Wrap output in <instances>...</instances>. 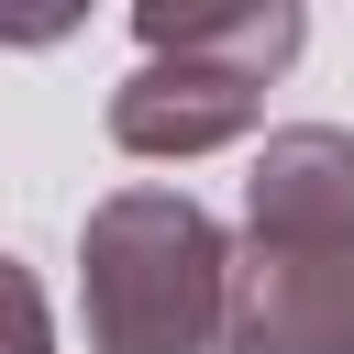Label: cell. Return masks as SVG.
<instances>
[{"instance_id":"obj_6","label":"cell","mask_w":354,"mask_h":354,"mask_svg":"<svg viewBox=\"0 0 354 354\" xmlns=\"http://www.w3.org/2000/svg\"><path fill=\"white\" fill-rule=\"evenodd\" d=\"M0 354H55V310H44L33 266H11V254H0Z\"/></svg>"},{"instance_id":"obj_1","label":"cell","mask_w":354,"mask_h":354,"mask_svg":"<svg viewBox=\"0 0 354 354\" xmlns=\"http://www.w3.org/2000/svg\"><path fill=\"white\" fill-rule=\"evenodd\" d=\"M221 221L188 188H111L77 221L88 354H210L221 343Z\"/></svg>"},{"instance_id":"obj_2","label":"cell","mask_w":354,"mask_h":354,"mask_svg":"<svg viewBox=\"0 0 354 354\" xmlns=\"http://www.w3.org/2000/svg\"><path fill=\"white\" fill-rule=\"evenodd\" d=\"M221 354H354V243L243 232L221 254Z\"/></svg>"},{"instance_id":"obj_3","label":"cell","mask_w":354,"mask_h":354,"mask_svg":"<svg viewBox=\"0 0 354 354\" xmlns=\"http://www.w3.org/2000/svg\"><path fill=\"white\" fill-rule=\"evenodd\" d=\"M243 232L354 243V133L343 122H277L254 177H243Z\"/></svg>"},{"instance_id":"obj_4","label":"cell","mask_w":354,"mask_h":354,"mask_svg":"<svg viewBox=\"0 0 354 354\" xmlns=\"http://www.w3.org/2000/svg\"><path fill=\"white\" fill-rule=\"evenodd\" d=\"M266 111V88L221 77V66H177V55H144L122 88H111V144L122 155H210V144H243Z\"/></svg>"},{"instance_id":"obj_5","label":"cell","mask_w":354,"mask_h":354,"mask_svg":"<svg viewBox=\"0 0 354 354\" xmlns=\"http://www.w3.org/2000/svg\"><path fill=\"white\" fill-rule=\"evenodd\" d=\"M133 33H144V55L221 66V77H243V88H266V77L310 44L299 0H144V11H133Z\"/></svg>"}]
</instances>
